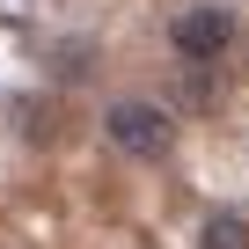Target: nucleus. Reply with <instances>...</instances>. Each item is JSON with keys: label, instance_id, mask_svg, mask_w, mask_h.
Instances as JSON below:
<instances>
[{"label": "nucleus", "instance_id": "nucleus-1", "mask_svg": "<svg viewBox=\"0 0 249 249\" xmlns=\"http://www.w3.org/2000/svg\"><path fill=\"white\" fill-rule=\"evenodd\" d=\"M103 140L132 161H169L176 154V117L154 103V95H117L103 110Z\"/></svg>", "mask_w": 249, "mask_h": 249}, {"label": "nucleus", "instance_id": "nucleus-2", "mask_svg": "<svg viewBox=\"0 0 249 249\" xmlns=\"http://www.w3.org/2000/svg\"><path fill=\"white\" fill-rule=\"evenodd\" d=\"M169 44H176L183 66H213V59L234 44V15H227V8H183V15L169 22Z\"/></svg>", "mask_w": 249, "mask_h": 249}, {"label": "nucleus", "instance_id": "nucleus-3", "mask_svg": "<svg viewBox=\"0 0 249 249\" xmlns=\"http://www.w3.org/2000/svg\"><path fill=\"white\" fill-rule=\"evenodd\" d=\"M198 249H249V213H205L198 220Z\"/></svg>", "mask_w": 249, "mask_h": 249}]
</instances>
